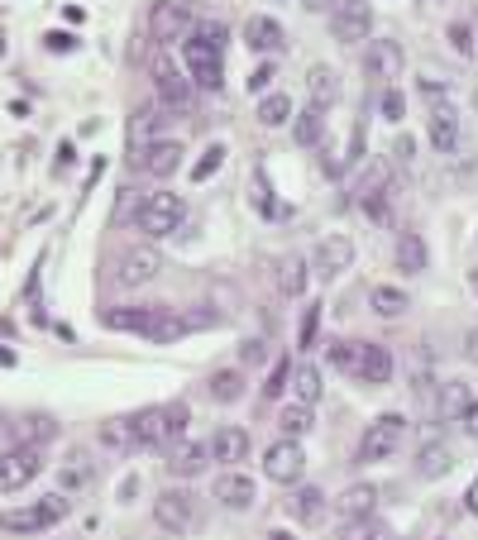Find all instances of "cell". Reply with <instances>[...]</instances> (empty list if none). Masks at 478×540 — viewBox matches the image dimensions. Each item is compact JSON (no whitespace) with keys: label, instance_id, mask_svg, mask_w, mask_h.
Masks as SVG:
<instances>
[{"label":"cell","instance_id":"1","mask_svg":"<svg viewBox=\"0 0 478 540\" xmlns=\"http://www.w3.org/2000/svg\"><path fill=\"white\" fill-rule=\"evenodd\" d=\"M182 63H187L192 87L220 91V82H225V29H220V24L196 29L192 39L182 44Z\"/></svg>","mask_w":478,"mask_h":540},{"label":"cell","instance_id":"2","mask_svg":"<svg viewBox=\"0 0 478 540\" xmlns=\"http://www.w3.org/2000/svg\"><path fill=\"white\" fill-rule=\"evenodd\" d=\"M330 364L345 368L349 378H359V383H369V388H383L392 378V354L383 345H373V340H354V345H345V340H330Z\"/></svg>","mask_w":478,"mask_h":540},{"label":"cell","instance_id":"3","mask_svg":"<svg viewBox=\"0 0 478 540\" xmlns=\"http://www.w3.org/2000/svg\"><path fill=\"white\" fill-rule=\"evenodd\" d=\"M67 512H72L67 493H48L39 502H29V507L0 512V531H10V536H39V531H53L58 521H67Z\"/></svg>","mask_w":478,"mask_h":540},{"label":"cell","instance_id":"4","mask_svg":"<svg viewBox=\"0 0 478 540\" xmlns=\"http://www.w3.org/2000/svg\"><path fill=\"white\" fill-rule=\"evenodd\" d=\"M134 445H177L182 431H187V402H173V407H144L130 421Z\"/></svg>","mask_w":478,"mask_h":540},{"label":"cell","instance_id":"5","mask_svg":"<svg viewBox=\"0 0 478 540\" xmlns=\"http://www.w3.org/2000/svg\"><path fill=\"white\" fill-rule=\"evenodd\" d=\"M182 216H187L182 196H173V192H153V196H144V206L134 211V225H139V235L163 239V235H173L177 225H182Z\"/></svg>","mask_w":478,"mask_h":540},{"label":"cell","instance_id":"6","mask_svg":"<svg viewBox=\"0 0 478 540\" xmlns=\"http://www.w3.org/2000/svg\"><path fill=\"white\" fill-rule=\"evenodd\" d=\"M149 72H153V87H158V101H163V106H173V110L192 106V91H196L192 77L182 72V63H173V53H168V48H158V53H153Z\"/></svg>","mask_w":478,"mask_h":540},{"label":"cell","instance_id":"7","mask_svg":"<svg viewBox=\"0 0 478 540\" xmlns=\"http://www.w3.org/2000/svg\"><path fill=\"white\" fill-rule=\"evenodd\" d=\"M201 517V502H196L187 488H163L158 502H153V521L163 526V531H173V536H187Z\"/></svg>","mask_w":478,"mask_h":540},{"label":"cell","instance_id":"8","mask_svg":"<svg viewBox=\"0 0 478 540\" xmlns=\"http://www.w3.org/2000/svg\"><path fill=\"white\" fill-rule=\"evenodd\" d=\"M187 34H192V5H182V0H153L149 5L153 44H182Z\"/></svg>","mask_w":478,"mask_h":540},{"label":"cell","instance_id":"9","mask_svg":"<svg viewBox=\"0 0 478 540\" xmlns=\"http://www.w3.org/2000/svg\"><path fill=\"white\" fill-rule=\"evenodd\" d=\"M402 435H407V416H378L373 426H364V440H359V464H378V459H388L397 445H402Z\"/></svg>","mask_w":478,"mask_h":540},{"label":"cell","instance_id":"10","mask_svg":"<svg viewBox=\"0 0 478 540\" xmlns=\"http://www.w3.org/2000/svg\"><path fill=\"white\" fill-rule=\"evenodd\" d=\"M39 474H44L39 445H15V450L0 454V493H20V488H29Z\"/></svg>","mask_w":478,"mask_h":540},{"label":"cell","instance_id":"11","mask_svg":"<svg viewBox=\"0 0 478 540\" xmlns=\"http://www.w3.org/2000/svg\"><path fill=\"white\" fill-rule=\"evenodd\" d=\"M158 273H163V254L153 244H134V249H125L115 259V282L120 287H149Z\"/></svg>","mask_w":478,"mask_h":540},{"label":"cell","instance_id":"12","mask_svg":"<svg viewBox=\"0 0 478 540\" xmlns=\"http://www.w3.org/2000/svg\"><path fill=\"white\" fill-rule=\"evenodd\" d=\"M373 29V10L364 0H340L335 5V15H330V34L340 39V44H364Z\"/></svg>","mask_w":478,"mask_h":540},{"label":"cell","instance_id":"13","mask_svg":"<svg viewBox=\"0 0 478 540\" xmlns=\"http://www.w3.org/2000/svg\"><path fill=\"white\" fill-rule=\"evenodd\" d=\"M263 474L273 478V483H302L306 474V454L297 440H278V445H268V454H263Z\"/></svg>","mask_w":478,"mask_h":540},{"label":"cell","instance_id":"14","mask_svg":"<svg viewBox=\"0 0 478 540\" xmlns=\"http://www.w3.org/2000/svg\"><path fill=\"white\" fill-rule=\"evenodd\" d=\"M134 173L144 177H173L177 168H182V144L177 139H153V144H144V149L130 158Z\"/></svg>","mask_w":478,"mask_h":540},{"label":"cell","instance_id":"15","mask_svg":"<svg viewBox=\"0 0 478 540\" xmlns=\"http://www.w3.org/2000/svg\"><path fill=\"white\" fill-rule=\"evenodd\" d=\"M349 263H354V239L349 235H326L316 249H311V268H316L326 282L349 273Z\"/></svg>","mask_w":478,"mask_h":540},{"label":"cell","instance_id":"16","mask_svg":"<svg viewBox=\"0 0 478 540\" xmlns=\"http://www.w3.org/2000/svg\"><path fill=\"white\" fill-rule=\"evenodd\" d=\"M211 493H216L220 507H230V512H244V507H254V502H259V483H254L249 474H235V469H230V474L216 478V488H211Z\"/></svg>","mask_w":478,"mask_h":540},{"label":"cell","instance_id":"17","mask_svg":"<svg viewBox=\"0 0 478 540\" xmlns=\"http://www.w3.org/2000/svg\"><path fill=\"white\" fill-rule=\"evenodd\" d=\"M364 67H369L378 82H397V77H402V67H407L402 44H392V39H373V44L364 48Z\"/></svg>","mask_w":478,"mask_h":540},{"label":"cell","instance_id":"18","mask_svg":"<svg viewBox=\"0 0 478 540\" xmlns=\"http://www.w3.org/2000/svg\"><path fill=\"white\" fill-rule=\"evenodd\" d=\"M249 450H254V440H249L244 426H220V431L211 435V459H216V464H244Z\"/></svg>","mask_w":478,"mask_h":540},{"label":"cell","instance_id":"19","mask_svg":"<svg viewBox=\"0 0 478 540\" xmlns=\"http://www.w3.org/2000/svg\"><path fill=\"white\" fill-rule=\"evenodd\" d=\"M335 512H340V521L373 517V512H378V488H373V483H354V488H345V493L335 497Z\"/></svg>","mask_w":478,"mask_h":540},{"label":"cell","instance_id":"20","mask_svg":"<svg viewBox=\"0 0 478 540\" xmlns=\"http://www.w3.org/2000/svg\"><path fill=\"white\" fill-rule=\"evenodd\" d=\"M431 144L440 153H450L459 144V115H455V106L440 96V101H431Z\"/></svg>","mask_w":478,"mask_h":540},{"label":"cell","instance_id":"21","mask_svg":"<svg viewBox=\"0 0 478 540\" xmlns=\"http://www.w3.org/2000/svg\"><path fill=\"white\" fill-rule=\"evenodd\" d=\"M206 464H211V445H201V440H177L173 459H168V469H173L177 478H196Z\"/></svg>","mask_w":478,"mask_h":540},{"label":"cell","instance_id":"22","mask_svg":"<svg viewBox=\"0 0 478 540\" xmlns=\"http://www.w3.org/2000/svg\"><path fill=\"white\" fill-rule=\"evenodd\" d=\"M244 44L254 53H278L283 48V24L268 20V15H249L244 20Z\"/></svg>","mask_w":478,"mask_h":540},{"label":"cell","instance_id":"23","mask_svg":"<svg viewBox=\"0 0 478 540\" xmlns=\"http://www.w3.org/2000/svg\"><path fill=\"white\" fill-rule=\"evenodd\" d=\"M306 91H311V110H330L340 101V72L326 63H316L311 77H306Z\"/></svg>","mask_w":478,"mask_h":540},{"label":"cell","instance_id":"24","mask_svg":"<svg viewBox=\"0 0 478 540\" xmlns=\"http://www.w3.org/2000/svg\"><path fill=\"white\" fill-rule=\"evenodd\" d=\"M326 493L321 488H297V493L287 497V517L302 521V526H316V521H326Z\"/></svg>","mask_w":478,"mask_h":540},{"label":"cell","instance_id":"25","mask_svg":"<svg viewBox=\"0 0 478 540\" xmlns=\"http://www.w3.org/2000/svg\"><path fill=\"white\" fill-rule=\"evenodd\" d=\"M469 407H474V388L469 383H445L440 397H435V416H445V421H464Z\"/></svg>","mask_w":478,"mask_h":540},{"label":"cell","instance_id":"26","mask_svg":"<svg viewBox=\"0 0 478 540\" xmlns=\"http://www.w3.org/2000/svg\"><path fill=\"white\" fill-rule=\"evenodd\" d=\"M153 316H158V306H110L106 325L110 330H139V335H149Z\"/></svg>","mask_w":478,"mask_h":540},{"label":"cell","instance_id":"27","mask_svg":"<svg viewBox=\"0 0 478 540\" xmlns=\"http://www.w3.org/2000/svg\"><path fill=\"white\" fill-rule=\"evenodd\" d=\"M254 120H259L263 130L287 125V120H292V96H287V91H268V96L259 101V110H254Z\"/></svg>","mask_w":478,"mask_h":540},{"label":"cell","instance_id":"28","mask_svg":"<svg viewBox=\"0 0 478 540\" xmlns=\"http://www.w3.org/2000/svg\"><path fill=\"white\" fill-rule=\"evenodd\" d=\"M426 259H431V254H426V239L412 235V230H402V235H397V268H402V273H426Z\"/></svg>","mask_w":478,"mask_h":540},{"label":"cell","instance_id":"29","mask_svg":"<svg viewBox=\"0 0 478 540\" xmlns=\"http://www.w3.org/2000/svg\"><path fill=\"white\" fill-rule=\"evenodd\" d=\"M292 392H297V402H302V407H316V402L326 397V388H321V368H316V364H297V368H292Z\"/></svg>","mask_w":478,"mask_h":540},{"label":"cell","instance_id":"30","mask_svg":"<svg viewBox=\"0 0 478 540\" xmlns=\"http://www.w3.org/2000/svg\"><path fill=\"white\" fill-rule=\"evenodd\" d=\"M87 483H91L87 450H72L63 464H58V488H63V493H77V488H87Z\"/></svg>","mask_w":478,"mask_h":540},{"label":"cell","instance_id":"31","mask_svg":"<svg viewBox=\"0 0 478 540\" xmlns=\"http://www.w3.org/2000/svg\"><path fill=\"white\" fill-rule=\"evenodd\" d=\"M335 540H392V526L378 517H359V521H340Z\"/></svg>","mask_w":478,"mask_h":540},{"label":"cell","instance_id":"32","mask_svg":"<svg viewBox=\"0 0 478 540\" xmlns=\"http://www.w3.org/2000/svg\"><path fill=\"white\" fill-rule=\"evenodd\" d=\"M369 306L378 311V316H383V321H397V316H402V311H407L412 302H407V292H402V287H373Z\"/></svg>","mask_w":478,"mask_h":540},{"label":"cell","instance_id":"33","mask_svg":"<svg viewBox=\"0 0 478 540\" xmlns=\"http://www.w3.org/2000/svg\"><path fill=\"white\" fill-rule=\"evenodd\" d=\"M450 464H455V454L445 450V445H426V450L416 454V474L421 478H440V474H450Z\"/></svg>","mask_w":478,"mask_h":540},{"label":"cell","instance_id":"34","mask_svg":"<svg viewBox=\"0 0 478 540\" xmlns=\"http://www.w3.org/2000/svg\"><path fill=\"white\" fill-rule=\"evenodd\" d=\"M321 134H326V120H321V110H302V115L292 120V139H297L302 149H316V144H321Z\"/></svg>","mask_w":478,"mask_h":540},{"label":"cell","instance_id":"35","mask_svg":"<svg viewBox=\"0 0 478 540\" xmlns=\"http://www.w3.org/2000/svg\"><path fill=\"white\" fill-rule=\"evenodd\" d=\"M211 397L216 402H239L244 397V373H235V368H220V373H211Z\"/></svg>","mask_w":478,"mask_h":540},{"label":"cell","instance_id":"36","mask_svg":"<svg viewBox=\"0 0 478 540\" xmlns=\"http://www.w3.org/2000/svg\"><path fill=\"white\" fill-rule=\"evenodd\" d=\"M158 125H163V110H158V106H144L139 115H130V144L144 149L153 134H158Z\"/></svg>","mask_w":478,"mask_h":540},{"label":"cell","instance_id":"37","mask_svg":"<svg viewBox=\"0 0 478 540\" xmlns=\"http://www.w3.org/2000/svg\"><path fill=\"white\" fill-rule=\"evenodd\" d=\"M388 177H392V168L383 163V158H373L369 173L359 177V192H354V196H359V201H373V196H383V192H388Z\"/></svg>","mask_w":478,"mask_h":540},{"label":"cell","instance_id":"38","mask_svg":"<svg viewBox=\"0 0 478 540\" xmlns=\"http://www.w3.org/2000/svg\"><path fill=\"white\" fill-rule=\"evenodd\" d=\"M311 407H302V402H292V407H283V416H278V426H283V440H302L306 431H311Z\"/></svg>","mask_w":478,"mask_h":540},{"label":"cell","instance_id":"39","mask_svg":"<svg viewBox=\"0 0 478 540\" xmlns=\"http://www.w3.org/2000/svg\"><path fill=\"white\" fill-rule=\"evenodd\" d=\"M96 440H101L106 450H130V445H134V431H130V421H101Z\"/></svg>","mask_w":478,"mask_h":540},{"label":"cell","instance_id":"40","mask_svg":"<svg viewBox=\"0 0 478 540\" xmlns=\"http://www.w3.org/2000/svg\"><path fill=\"white\" fill-rule=\"evenodd\" d=\"M278 282H283L287 297H302V292H306V263L297 259V254H287V259H283V273H278Z\"/></svg>","mask_w":478,"mask_h":540},{"label":"cell","instance_id":"41","mask_svg":"<svg viewBox=\"0 0 478 540\" xmlns=\"http://www.w3.org/2000/svg\"><path fill=\"white\" fill-rule=\"evenodd\" d=\"M182 330H187V325L177 321L173 311H163V306H158V316H153V325H149V340H177Z\"/></svg>","mask_w":478,"mask_h":540},{"label":"cell","instance_id":"42","mask_svg":"<svg viewBox=\"0 0 478 540\" xmlns=\"http://www.w3.org/2000/svg\"><path fill=\"white\" fill-rule=\"evenodd\" d=\"M287 383H292V364H287V359H278V364H273V373H268V383H263V397H283Z\"/></svg>","mask_w":478,"mask_h":540},{"label":"cell","instance_id":"43","mask_svg":"<svg viewBox=\"0 0 478 540\" xmlns=\"http://www.w3.org/2000/svg\"><path fill=\"white\" fill-rule=\"evenodd\" d=\"M321 311H326V306H306V311H302V335H297V345H302V349L316 345V325H321Z\"/></svg>","mask_w":478,"mask_h":540},{"label":"cell","instance_id":"44","mask_svg":"<svg viewBox=\"0 0 478 540\" xmlns=\"http://www.w3.org/2000/svg\"><path fill=\"white\" fill-rule=\"evenodd\" d=\"M220 158H225V149H220V144H211V149H206V158H201V163L192 168V182H206V177L220 168Z\"/></svg>","mask_w":478,"mask_h":540},{"label":"cell","instance_id":"45","mask_svg":"<svg viewBox=\"0 0 478 540\" xmlns=\"http://www.w3.org/2000/svg\"><path fill=\"white\" fill-rule=\"evenodd\" d=\"M383 115H388V120H402V115H407V96L397 87L383 91Z\"/></svg>","mask_w":478,"mask_h":540},{"label":"cell","instance_id":"46","mask_svg":"<svg viewBox=\"0 0 478 540\" xmlns=\"http://www.w3.org/2000/svg\"><path fill=\"white\" fill-rule=\"evenodd\" d=\"M239 359L249 368H259L263 359H268V349H263V340H244V345H239Z\"/></svg>","mask_w":478,"mask_h":540},{"label":"cell","instance_id":"47","mask_svg":"<svg viewBox=\"0 0 478 540\" xmlns=\"http://www.w3.org/2000/svg\"><path fill=\"white\" fill-rule=\"evenodd\" d=\"M268 82H273V67H259V72L249 77V91H263V96H268Z\"/></svg>","mask_w":478,"mask_h":540},{"label":"cell","instance_id":"48","mask_svg":"<svg viewBox=\"0 0 478 540\" xmlns=\"http://www.w3.org/2000/svg\"><path fill=\"white\" fill-rule=\"evenodd\" d=\"M29 435H34V440L53 435V421H48V416H34V421H29Z\"/></svg>","mask_w":478,"mask_h":540},{"label":"cell","instance_id":"49","mask_svg":"<svg viewBox=\"0 0 478 540\" xmlns=\"http://www.w3.org/2000/svg\"><path fill=\"white\" fill-rule=\"evenodd\" d=\"M392 153H397V158H412V153H416V144H412V139H407V134H402V139L392 144Z\"/></svg>","mask_w":478,"mask_h":540},{"label":"cell","instance_id":"50","mask_svg":"<svg viewBox=\"0 0 478 540\" xmlns=\"http://www.w3.org/2000/svg\"><path fill=\"white\" fill-rule=\"evenodd\" d=\"M464 426H469V435H474V440H478V397H474V407L464 411Z\"/></svg>","mask_w":478,"mask_h":540},{"label":"cell","instance_id":"51","mask_svg":"<svg viewBox=\"0 0 478 540\" xmlns=\"http://www.w3.org/2000/svg\"><path fill=\"white\" fill-rule=\"evenodd\" d=\"M455 44L464 48V53H469V48H474V44H469V29H464V24H455Z\"/></svg>","mask_w":478,"mask_h":540},{"label":"cell","instance_id":"52","mask_svg":"<svg viewBox=\"0 0 478 540\" xmlns=\"http://www.w3.org/2000/svg\"><path fill=\"white\" fill-rule=\"evenodd\" d=\"M464 349H469V359L478 364V330H469V340H464Z\"/></svg>","mask_w":478,"mask_h":540},{"label":"cell","instance_id":"53","mask_svg":"<svg viewBox=\"0 0 478 540\" xmlns=\"http://www.w3.org/2000/svg\"><path fill=\"white\" fill-rule=\"evenodd\" d=\"M464 502H469V512H474V517H478V478H474V483H469V497H464Z\"/></svg>","mask_w":478,"mask_h":540},{"label":"cell","instance_id":"54","mask_svg":"<svg viewBox=\"0 0 478 540\" xmlns=\"http://www.w3.org/2000/svg\"><path fill=\"white\" fill-rule=\"evenodd\" d=\"M306 10H326V5H340V0H302Z\"/></svg>","mask_w":478,"mask_h":540},{"label":"cell","instance_id":"55","mask_svg":"<svg viewBox=\"0 0 478 540\" xmlns=\"http://www.w3.org/2000/svg\"><path fill=\"white\" fill-rule=\"evenodd\" d=\"M268 540H292V531H268Z\"/></svg>","mask_w":478,"mask_h":540},{"label":"cell","instance_id":"56","mask_svg":"<svg viewBox=\"0 0 478 540\" xmlns=\"http://www.w3.org/2000/svg\"><path fill=\"white\" fill-rule=\"evenodd\" d=\"M469 287H474V292H478V268H474V273H469Z\"/></svg>","mask_w":478,"mask_h":540}]
</instances>
